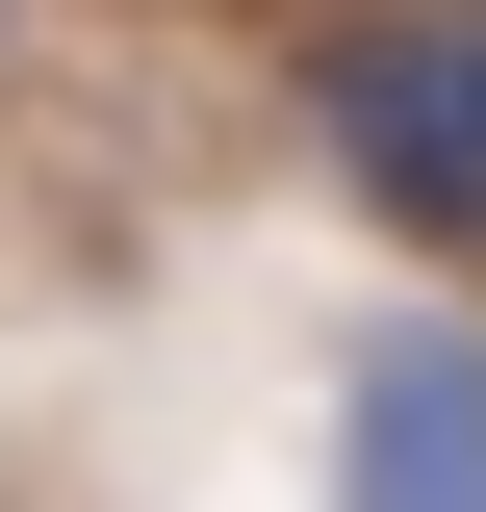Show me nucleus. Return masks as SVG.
<instances>
[{"label":"nucleus","mask_w":486,"mask_h":512,"mask_svg":"<svg viewBox=\"0 0 486 512\" xmlns=\"http://www.w3.org/2000/svg\"><path fill=\"white\" fill-rule=\"evenodd\" d=\"M333 512H486V308H384L333 359Z\"/></svg>","instance_id":"nucleus-2"},{"label":"nucleus","mask_w":486,"mask_h":512,"mask_svg":"<svg viewBox=\"0 0 486 512\" xmlns=\"http://www.w3.org/2000/svg\"><path fill=\"white\" fill-rule=\"evenodd\" d=\"M307 103H333V154H359L384 231H435V256L486 231V26H333Z\"/></svg>","instance_id":"nucleus-1"}]
</instances>
